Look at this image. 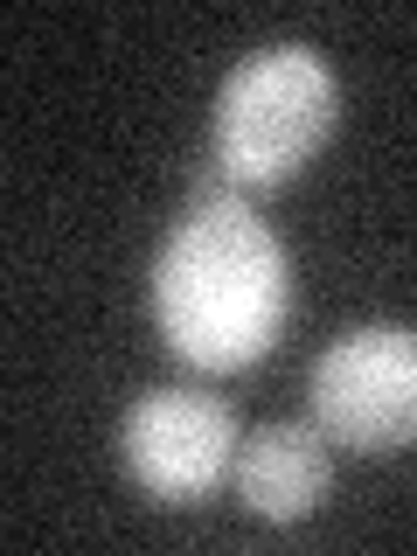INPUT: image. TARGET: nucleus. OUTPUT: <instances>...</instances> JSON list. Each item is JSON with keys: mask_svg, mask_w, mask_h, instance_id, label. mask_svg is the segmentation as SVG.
Here are the masks:
<instances>
[{"mask_svg": "<svg viewBox=\"0 0 417 556\" xmlns=\"http://www.w3.org/2000/svg\"><path fill=\"white\" fill-rule=\"evenodd\" d=\"M341 84L313 42H265L251 49L216 91L208 112V167L230 188H286L313 167V153L334 139Z\"/></svg>", "mask_w": 417, "mask_h": 556, "instance_id": "2", "label": "nucleus"}, {"mask_svg": "<svg viewBox=\"0 0 417 556\" xmlns=\"http://www.w3.org/2000/svg\"><path fill=\"white\" fill-rule=\"evenodd\" d=\"M320 425H265L251 431L237 452V494L243 508L257 521H271V529H292V521H306L313 508L327 501V486H334V452H327Z\"/></svg>", "mask_w": 417, "mask_h": 556, "instance_id": "5", "label": "nucleus"}, {"mask_svg": "<svg viewBox=\"0 0 417 556\" xmlns=\"http://www.w3.org/2000/svg\"><path fill=\"white\" fill-rule=\"evenodd\" d=\"M237 410L208 390H147L118 417V466L147 501L195 508L237 466Z\"/></svg>", "mask_w": 417, "mask_h": 556, "instance_id": "4", "label": "nucleus"}, {"mask_svg": "<svg viewBox=\"0 0 417 556\" xmlns=\"http://www.w3.org/2000/svg\"><path fill=\"white\" fill-rule=\"evenodd\" d=\"M147 300H153L161 341L202 376L251 369L286 334V313H292L286 243L251 208V195L230 188L208 161L188 188V208L153 251Z\"/></svg>", "mask_w": 417, "mask_h": 556, "instance_id": "1", "label": "nucleus"}, {"mask_svg": "<svg viewBox=\"0 0 417 556\" xmlns=\"http://www.w3.org/2000/svg\"><path fill=\"white\" fill-rule=\"evenodd\" d=\"M313 425L369 459L417 445V327L362 320L327 341L313 362Z\"/></svg>", "mask_w": 417, "mask_h": 556, "instance_id": "3", "label": "nucleus"}]
</instances>
